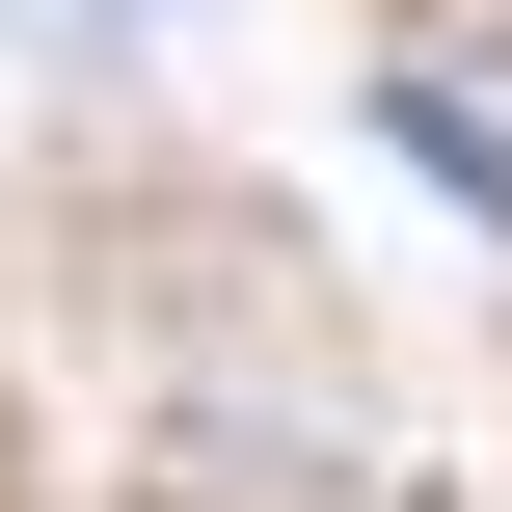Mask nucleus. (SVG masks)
<instances>
[{
	"label": "nucleus",
	"mask_w": 512,
	"mask_h": 512,
	"mask_svg": "<svg viewBox=\"0 0 512 512\" xmlns=\"http://www.w3.org/2000/svg\"><path fill=\"white\" fill-rule=\"evenodd\" d=\"M378 135H405V162H432V189H459V216L512 243V108H486V81H432V54H378Z\"/></svg>",
	"instance_id": "obj_1"
}]
</instances>
